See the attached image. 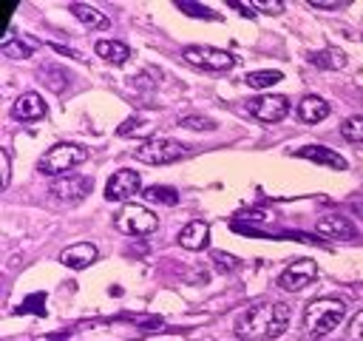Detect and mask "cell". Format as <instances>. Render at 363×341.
Here are the masks:
<instances>
[{"label":"cell","instance_id":"cell-1","mask_svg":"<svg viewBox=\"0 0 363 341\" xmlns=\"http://www.w3.org/2000/svg\"><path fill=\"white\" fill-rule=\"evenodd\" d=\"M289 324V307L281 301H264L247 307L235 318V335L241 341H272Z\"/></svg>","mask_w":363,"mask_h":341},{"label":"cell","instance_id":"cell-2","mask_svg":"<svg viewBox=\"0 0 363 341\" xmlns=\"http://www.w3.org/2000/svg\"><path fill=\"white\" fill-rule=\"evenodd\" d=\"M343 315H346L343 301H337V298H315L303 310V330H306V335H315V338L326 335L335 327H340Z\"/></svg>","mask_w":363,"mask_h":341},{"label":"cell","instance_id":"cell-3","mask_svg":"<svg viewBox=\"0 0 363 341\" xmlns=\"http://www.w3.org/2000/svg\"><path fill=\"white\" fill-rule=\"evenodd\" d=\"M88 159V151L82 145L74 142H57L54 148H48L40 159H37V170L45 176H65L68 170H74L77 165H82Z\"/></svg>","mask_w":363,"mask_h":341},{"label":"cell","instance_id":"cell-4","mask_svg":"<svg viewBox=\"0 0 363 341\" xmlns=\"http://www.w3.org/2000/svg\"><path fill=\"white\" fill-rule=\"evenodd\" d=\"M133 156L145 165H170L184 156V145L170 136H150L133 148Z\"/></svg>","mask_w":363,"mask_h":341},{"label":"cell","instance_id":"cell-5","mask_svg":"<svg viewBox=\"0 0 363 341\" xmlns=\"http://www.w3.org/2000/svg\"><path fill=\"white\" fill-rule=\"evenodd\" d=\"M116 227L128 236H147L159 227V219H156L153 210H147L142 205H125L116 213Z\"/></svg>","mask_w":363,"mask_h":341},{"label":"cell","instance_id":"cell-6","mask_svg":"<svg viewBox=\"0 0 363 341\" xmlns=\"http://www.w3.org/2000/svg\"><path fill=\"white\" fill-rule=\"evenodd\" d=\"M182 57L190 65H199V68H207V71H230L235 65V57L230 51L213 48V45H187L182 51Z\"/></svg>","mask_w":363,"mask_h":341},{"label":"cell","instance_id":"cell-7","mask_svg":"<svg viewBox=\"0 0 363 341\" xmlns=\"http://www.w3.org/2000/svg\"><path fill=\"white\" fill-rule=\"evenodd\" d=\"M315 276H318V264H315V259H295L292 264H286V267L281 270V276H278V287L295 293V290H303L306 284H312Z\"/></svg>","mask_w":363,"mask_h":341},{"label":"cell","instance_id":"cell-8","mask_svg":"<svg viewBox=\"0 0 363 341\" xmlns=\"http://www.w3.org/2000/svg\"><path fill=\"white\" fill-rule=\"evenodd\" d=\"M247 111L261 122H281L289 114V99L284 94H264L247 105Z\"/></svg>","mask_w":363,"mask_h":341},{"label":"cell","instance_id":"cell-9","mask_svg":"<svg viewBox=\"0 0 363 341\" xmlns=\"http://www.w3.org/2000/svg\"><path fill=\"white\" fill-rule=\"evenodd\" d=\"M139 188H142V176H139L136 170L122 168V170H116V173L108 179V185H105V199H108V202H125V199H130L133 193H139Z\"/></svg>","mask_w":363,"mask_h":341},{"label":"cell","instance_id":"cell-10","mask_svg":"<svg viewBox=\"0 0 363 341\" xmlns=\"http://www.w3.org/2000/svg\"><path fill=\"white\" fill-rule=\"evenodd\" d=\"M91 188H94V182L88 179V176H77V173H71V176H62V179H57L54 185H51V193L60 199V202H79V199H85L88 193H91Z\"/></svg>","mask_w":363,"mask_h":341},{"label":"cell","instance_id":"cell-11","mask_svg":"<svg viewBox=\"0 0 363 341\" xmlns=\"http://www.w3.org/2000/svg\"><path fill=\"white\" fill-rule=\"evenodd\" d=\"M96 259H99V250H96L91 242H77V244H71V247H65V250L60 253V261H62L65 267H71V270H85V267H91Z\"/></svg>","mask_w":363,"mask_h":341},{"label":"cell","instance_id":"cell-12","mask_svg":"<svg viewBox=\"0 0 363 341\" xmlns=\"http://www.w3.org/2000/svg\"><path fill=\"white\" fill-rule=\"evenodd\" d=\"M11 114L17 119H26V122H34V119H43L45 117V102L37 91H26L17 97V102L11 105Z\"/></svg>","mask_w":363,"mask_h":341},{"label":"cell","instance_id":"cell-13","mask_svg":"<svg viewBox=\"0 0 363 341\" xmlns=\"http://www.w3.org/2000/svg\"><path fill=\"white\" fill-rule=\"evenodd\" d=\"M207 242H210V224L201 219H193L179 230V244L184 250H204Z\"/></svg>","mask_w":363,"mask_h":341},{"label":"cell","instance_id":"cell-14","mask_svg":"<svg viewBox=\"0 0 363 341\" xmlns=\"http://www.w3.org/2000/svg\"><path fill=\"white\" fill-rule=\"evenodd\" d=\"M318 233L326 236V239H354L357 236V230L349 222V216H337V213L320 216L318 219Z\"/></svg>","mask_w":363,"mask_h":341},{"label":"cell","instance_id":"cell-15","mask_svg":"<svg viewBox=\"0 0 363 341\" xmlns=\"http://www.w3.org/2000/svg\"><path fill=\"white\" fill-rule=\"evenodd\" d=\"M298 156H303L309 162H318V165H326L332 170H346V159L340 153H335L332 148H326V145H303V148H298Z\"/></svg>","mask_w":363,"mask_h":341},{"label":"cell","instance_id":"cell-16","mask_svg":"<svg viewBox=\"0 0 363 341\" xmlns=\"http://www.w3.org/2000/svg\"><path fill=\"white\" fill-rule=\"evenodd\" d=\"M329 117V102L323 99V97H315V94H309V97H303L301 102H298V119H303V122H320V119H326Z\"/></svg>","mask_w":363,"mask_h":341},{"label":"cell","instance_id":"cell-17","mask_svg":"<svg viewBox=\"0 0 363 341\" xmlns=\"http://www.w3.org/2000/svg\"><path fill=\"white\" fill-rule=\"evenodd\" d=\"M71 14H74L79 23H85L88 28H96V31H105V28L111 26V20H108L96 6H88V3H71Z\"/></svg>","mask_w":363,"mask_h":341},{"label":"cell","instance_id":"cell-18","mask_svg":"<svg viewBox=\"0 0 363 341\" xmlns=\"http://www.w3.org/2000/svg\"><path fill=\"white\" fill-rule=\"evenodd\" d=\"M34 48H37V40L17 37L14 31H9V34H6V40H3V54H6V57H11V60H26V57H31V54H34Z\"/></svg>","mask_w":363,"mask_h":341},{"label":"cell","instance_id":"cell-19","mask_svg":"<svg viewBox=\"0 0 363 341\" xmlns=\"http://www.w3.org/2000/svg\"><path fill=\"white\" fill-rule=\"evenodd\" d=\"M40 77H43V82H45L51 91H57V94H62V91L68 88V82H71L68 71H65L62 65H57V63H45V65H40Z\"/></svg>","mask_w":363,"mask_h":341},{"label":"cell","instance_id":"cell-20","mask_svg":"<svg viewBox=\"0 0 363 341\" xmlns=\"http://www.w3.org/2000/svg\"><path fill=\"white\" fill-rule=\"evenodd\" d=\"M96 57L122 65V63L130 57V51H128V45H125L122 40H99V43H96Z\"/></svg>","mask_w":363,"mask_h":341},{"label":"cell","instance_id":"cell-21","mask_svg":"<svg viewBox=\"0 0 363 341\" xmlns=\"http://www.w3.org/2000/svg\"><path fill=\"white\" fill-rule=\"evenodd\" d=\"M309 63L312 65H318V68H346V54L340 51V48H323V51H312L309 54Z\"/></svg>","mask_w":363,"mask_h":341},{"label":"cell","instance_id":"cell-22","mask_svg":"<svg viewBox=\"0 0 363 341\" xmlns=\"http://www.w3.org/2000/svg\"><path fill=\"white\" fill-rule=\"evenodd\" d=\"M281 80H284V74H281V71H272V68L250 71V74L244 77V82H247L250 88H255V91H264V88H269V85H275V82H281Z\"/></svg>","mask_w":363,"mask_h":341},{"label":"cell","instance_id":"cell-23","mask_svg":"<svg viewBox=\"0 0 363 341\" xmlns=\"http://www.w3.org/2000/svg\"><path fill=\"white\" fill-rule=\"evenodd\" d=\"M142 196L147 202H164V205H176L179 202V193L173 188H167V185H150V188H145Z\"/></svg>","mask_w":363,"mask_h":341},{"label":"cell","instance_id":"cell-24","mask_svg":"<svg viewBox=\"0 0 363 341\" xmlns=\"http://www.w3.org/2000/svg\"><path fill=\"white\" fill-rule=\"evenodd\" d=\"M176 9H182L184 14L190 17H201V20H218V14L210 9V6H201V3H193V0H179Z\"/></svg>","mask_w":363,"mask_h":341},{"label":"cell","instance_id":"cell-25","mask_svg":"<svg viewBox=\"0 0 363 341\" xmlns=\"http://www.w3.org/2000/svg\"><path fill=\"white\" fill-rule=\"evenodd\" d=\"M153 125L145 119V117H128L122 125H119V136H136V134H147Z\"/></svg>","mask_w":363,"mask_h":341},{"label":"cell","instance_id":"cell-26","mask_svg":"<svg viewBox=\"0 0 363 341\" xmlns=\"http://www.w3.org/2000/svg\"><path fill=\"white\" fill-rule=\"evenodd\" d=\"M340 136L346 142H363V117H349L343 125H340Z\"/></svg>","mask_w":363,"mask_h":341},{"label":"cell","instance_id":"cell-27","mask_svg":"<svg viewBox=\"0 0 363 341\" xmlns=\"http://www.w3.org/2000/svg\"><path fill=\"white\" fill-rule=\"evenodd\" d=\"M179 125H182V128H190V131H207V128H213L216 122H213L210 117H196V114H190V117H182Z\"/></svg>","mask_w":363,"mask_h":341},{"label":"cell","instance_id":"cell-28","mask_svg":"<svg viewBox=\"0 0 363 341\" xmlns=\"http://www.w3.org/2000/svg\"><path fill=\"white\" fill-rule=\"evenodd\" d=\"M43 304H45V293H34V296H28V298L23 301L20 313H34V315H45Z\"/></svg>","mask_w":363,"mask_h":341},{"label":"cell","instance_id":"cell-29","mask_svg":"<svg viewBox=\"0 0 363 341\" xmlns=\"http://www.w3.org/2000/svg\"><path fill=\"white\" fill-rule=\"evenodd\" d=\"M349 338L352 341H363V310L349 321Z\"/></svg>","mask_w":363,"mask_h":341},{"label":"cell","instance_id":"cell-30","mask_svg":"<svg viewBox=\"0 0 363 341\" xmlns=\"http://www.w3.org/2000/svg\"><path fill=\"white\" fill-rule=\"evenodd\" d=\"M255 9H264L267 14H281L284 11V3L281 0H255Z\"/></svg>","mask_w":363,"mask_h":341},{"label":"cell","instance_id":"cell-31","mask_svg":"<svg viewBox=\"0 0 363 341\" xmlns=\"http://www.w3.org/2000/svg\"><path fill=\"white\" fill-rule=\"evenodd\" d=\"M213 259H216L218 270H235V267H238V261H235L233 256H227V253H213Z\"/></svg>","mask_w":363,"mask_h":341},{"label":"cell","instance_id":"cell-32","mask_svg":"<svg viewBox=\"0 0 363 341\" xmlns=\"http://www.w3.org/2000/svg\"><path fill=\"white\" fill-rule=\"evenodd\" d=\"M312 9H343V0H309Z\"/></svg>","mask_w":363,"mask_h":341},{"label":"cell","instance_id":"cell-33","mask_svg":"<svg viewBox=\"0 0 363 341\" xmlns=\"http://www.w3.org/2000/svg\"><path fill=\"white\" fill-rule=\"evenodd\" d=\"M233 9H241V14H247V17H252L255 14V3H247V0H227Z\"/></svg>","mask_w":363,"mask_h":341},{"label":"cell","instance_id":"cell-34","mask_svg":"<svg viewBox=\"0 0 363 341\" xmlns=\"http://www.w3.org/2000/svg\"><path fill=\"white\" fill-rule=\"evenodd\" d=\"M0 168H3V173H0V188H6V185H9V153H0Z\"/></svg>","mask_w":363,"mask_h":341},{"label":"cell","instance_id":"cell-35","mask_svg":"<svg viewBox=\"0 0 363 341\" xmlns=\"http://www.w3.org/2000/svg\"><path fill=\"white\" fill-rule=\"evenodd\" d=\"M352 210H354L357 216H363V199H354V202H352Z\"/></svg>","mask_w":363,"mask_h":341}]
</instances>
